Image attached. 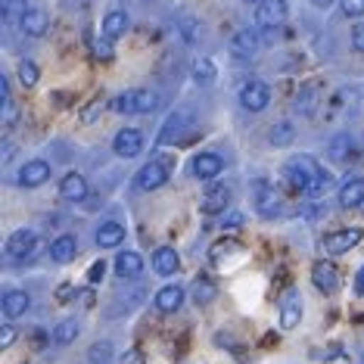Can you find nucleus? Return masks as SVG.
Returning <instances> with one entry per match:
<instances>
[{
    "instance_id": "obj_1",
    "label": "nucleus",
    "mask_w": 364,
    "mask_h": 364,
    "mask_svg": "<svg viewBox=\"0 0 364 364\" xmlns=\"http://www.w3.org/2000/svg\"><path fill=\"white\" fill-rule=\"evenodd\" d=\"M284 181L289 184V190L309 196V200H321V196L330 190V184H333L330 175L309 153H299V156H293V159L284 162Z\"/></svg>"
},
{
    "instance_id": "obj_2",
    "label": "nucleus",
    "mask_w": 364,
    "mask_h": 364,
    "mask_svg": "<svg viewBox=\"0 0 364 364\" xmlns=\"http://www.w3.org/2000/svg\"><path fill=\"white\" fill-rule=\"evenodd\" d=\"M162 106V97L150 87H137V90H128V94L115 97L112 100V109L122 112V115H150Z\"/></svg>"
},
{
    "instance_id": "obj_3",
    "label": "nucleus",
    "mask_w": 364,
    "mask_h": 364,
    "mask_svg": "<svg viewBox=\"0 0 364 364\" xmlns=\"http://www.w3.org/2000/svg\"><path fill=\"white\" fill-rule=\"evenodd\" d=\"M187 128H190V112H184V109L171 112L168 119H165V125L159 128V134H156V146L184 144V137H187Z\"/></svg>"
},
{
    "instance_id": "obj_4",
    "label": "nucleus",
    "mask_w": 364,
    "mask_h": 364,
    "mask_svg": "<svg viewBox=\"0 0 364 364\" xmlns=\"http://www.w3.org/2000/svg\"><path fill=\"white\" fill-rule=\"evenodd\" d=\"M287 16H289L287 0H262V4L255 6V26L264 31H274L287 22Z\"/></svg>"
},
{
    "instance_id": "obj_5",
    "label": "nucleus",
    "mask_w": 364,
    "mask_h": 364,
    "mask_svg": "<svg viewBox=\"0 0 364 364\" xmlns=\"http://www.w3.org/2000/svg\"><path fill=\"white\" fill-rule=\"evenodd\" d=\"M252 205H255V212L262 215V218H277V212H280V196H277V190L268 184V181H255L252 184Z\"/></svg>"
},
{
    "instance_id": "obj_6",
    "label": "nucleus",
    "mask_w": 364,
    "mask_h": 364,
    "mask_svg": "<svg viewBox=\"0 0 364 364\" xmlns=\"http://www.w3.org/2000/svg\"><path fill=\"white\" fill-rule=\"evenodd\" d=\"M259 47H262L259 31H252V28H240V31H234V38H230L228 50H230V56H234V60L250 63L252 56L259 53Z\"/></svg>"
},
{
    "instance_id": "obj_7",
    "label": "nucleus",
    "mask_w": 364,
    "mask_h": 364,
    "mask_svg": "<svg viewBox=\"0 0 364 364\" xmlns=\"http://www.w3.org/2000/svg\"><path fill=\"white\" fill-rule=\"evenodd\" d=\"M268 103H271V87L264 81H246L240 87V106L246 112H262V109H268Z\"/></svg>"
},
{
    "instance_id": "obj_8",
    "label": "nucleus",
    "mask_w": 364,
    "mask_h": 364,
    "mask_svg": "<svg viewBox=\"0 0 364 364\" xmlns=\"http://www.w3.org/2000/svg\"><path fill=\"white\" fill-rule=\"evenodd\" d=\"M112 153L119 159H137L144 153V134L137 128H122L119 134L112 137Z\"/></svg>"
},
{
    "instance_id": "obj_9",
    "label": "nucleus",
    "mask_w": 364,
    "mask_h": 364,
    "mask_svg": "<svg viewBox=\"0 0 364 364\" xmlns=\"http://www.w3.org/2000/svg\"><path fill=\"white\" fill-rule=\"evenodd\" d=\"M50 175H53V165L50 162H47V159H31V162H26L19 168V187L22 190H35L41 184H47Z\"/></svg>"
},
{
    "instance_id": "obj_10",
    "label": "nucleus",
    "mask_w": 364,
    "mask_h": 364,
    "mask_svg": "<svg viewBox=\"0 0 364 364\" xmlns=\"http://www.w3.org/2000/svg\"><path fill=\"white\" fill-rule=\"evenodd\" d=\"M165 184H168V168H165V162H146L134 178V187L140 193H150V190H159Z\"/></svg>"
},
{
    "instance_id": "obj_11",
    "label": "nucleus",
    "mask_w": 364,
    "mask_h": 364,
    "mask_svg": "<svg viewBox=\"0 0 364 364\" xmlns=\"http://www.w3.org/2000/svg\"><path fill=\"white\" fill-rule=\"evenodd\" d=\"M0 309H4V318H6V321H16V318H22V314H28L31 296L26 293V289L6 287L4 296H0Z\"/></svg>"
},
{
    "instance_id": "obj_12",
    "label": "nucleus",
    "mask_w": 364,
    "mask_h": 364,
    "mask_svg": "<svg viewBox=\"0 0 364 364\" xmlns=\"http://www.w3.org/2000/svg\"><path fill=\"white\" fill-rule=\"evenodd\" d=\"M35 250H38V234L28 228L16 230V234H10V240H6V255L16 262H26Z\"/></svg>"
},
{
    "instance_id": "obj_13",
    "label": "nucleus",
    "mask_w": 364,
    "mask_h": 364,
    "mask_svg": "<svg viewBox=\"0 0 364 364\" xmlns=\"http://www.w3.org/2000/svg\"><path fill=\"white\" fill-rule=\"evenodd\" d=\"M190 171L200 181H215L225 171V159H221L218 153H196L193 162H190Z\"/></svg>"
},
{
    "instance_id": "obj_14",
    "label": "nucleus",
    "mask_w": 364,
    "mask_h": 364,
    "mask_svg": "<svg viewBox=\"0 0 364 364\" xmlns=\"http://www.w3.org/2000/svg\"><path fill=\"white\" fill-rule=\"evenodd\" d=\"M361 240H364V230H361V228H346V230H336V234H330V237L324 240V250H327L330 255H343V252L355 250Z\"/></svg>"
},
{
    "instance_id": "obj_15",
    "label": "nucleus",
    "mask_w": 364,
    "mask_h": 364,
    "mask_svg": "<svg viewBox=\"0 0 364 364\" xmlns=\"http://www.w3.org/2000/svg\"><path fill=\"white\" fill-rule=\"evenodd\" d=\"M299 321H302V296L299 289H287L284 299H280V327L293 330L299 327Z\"/></svg>"
},
{
    "instance_id": "obj_16",
    "label": "nucleus",
    "mask_w": 364,
    "mask_h": 364,
    "mask_svg": "<svg viewBox=\"0 0 364 364\" xmlns=\"http://www.w3.org/2000/svg\"><path fill=\"white\" fill-rule=\"evenodd\" d=\"M60 196L65 203H85L90 196V187H87V178L78 175V171H69L63 181H60Z\"/></svg>"
},
{
    "instance_id": "obj_17",
    "label": "nucleus",
    "mask_w": 364,
    "mask_h": 364,
    "mask_svg": "<svg viewBox=\"0 0 364 364\" xmlns=\"http://www.w3.org/2000/svg\"><path fill=\"white\" fill-rule=\"evenodd\" d=\"M352 153H355V137L349 134V131H339V134H333L327 140V159L330 162L343 165V162L352 159Z\"/></svg>"
},
{
    "instance_id": "obj_18",
    "label": "nucleus",
    "mask_w": 364,
    "mask_h": 364,
    "mask_svg": "<svg viewBox=\"0 0 364 364\" xmlns=\"http://www.w3.org/2000/svg\"><path fill=\"white\" fill-rule=\"evenodd\" d=\"M184 296H187V289L181 287V284H165L159 293H156V311L175 314L181 305H184Z\"/></svg>"
},
{
    "instance_id": "obj_19",
    "label": "nucleus",
    "mask_w": 364,
    "mask_h": 364,
    "mask_svg": "<svg viewBox=\"0 0 364 364\" xmlns=\"http://www.w3.org/2000/svg\"><path fill=\"white\" fill-rule=\"evenodd\" d=\"M144 255L134 252V250H122L119 255H115V274H119L122 280H131V277H140L144 274Z\"/></svg>"
},
{
    "instance_id": "obj_20",
    "label": "nucleus",
    "mask_w": 364,
    "mask_h": 364,
    "mask_svg": "<svg viewBox=\"0 0 364 364\" xmlns=\"http://www.w3.org/2000/svg\"><path fill=\"white\" fill-rule=\"evenodd\" d=\"M144 289H146V287H134V289H128V296L119 293L106 314H109V318H125V314H131V311L137 309V305H144V299H146Z\"/></svg>"
},
{
    "instance_id": "obj_21",
    "label": "nucleus",
    "mask_w": 364,
    "mask_h": 364,
    "mask_svg": "<svg viewBox=\"0 0 364 364\" xmlns=\"http://www.w3.org/2000/svg\"><path fill=\"white\" fill-rule=\"evenodd\" d=\"M311 284H314V289H321V293H336V289H339V274H336V268H333L330 262L311 264Z\"/></svg>"
},
{
    "instance_id": "obj_22",
    "label": "nucleus",
    "mask_w": 364,
    "mask_h": 364,
    "mask_svg": "<svg viewBox=\"0 0 364 364\" xmlns=\"http://www.w3.org/2000/svg\"><path fill=\"white\" fill-rule=\"evenodd\" d=\"M318 103H321V85H318V81L302 85L299 94H296V112L305 115V119H311V115L318 112Z\"/></svg>"
},
{
    "instance_id": "obj_23",
    "label": "nucleus",
    "mask_w": 364,
    "mask_h": 364,
    "mask_svg": "<svg viewBox=\"0 0 364 364\" xmlns=\"http://www.w3.org/2000/svg\"><path fill=\"white\" fill-rule=\"evenodd\" d=\"M128 230L119 225V221H103L100 228H97V246L100 250H119L122 243H125Z\"/></svg>"
},
{
    "instance_id": "obj_24",
    "label": "nucleus",
    "mask_w": 364,
    "mask_h": 364,
    "mask_svg": "<svg viewBox=\"0 0 364 364\" xmlns=\"http://www.w3.org/2000/svg\"><path fill=\"white\" fill-rule=\"evenodd\" d=\"M19 28L26 31L28 38H44L47 31H50V16H47L44 10H38V6H31V10L22 16Z\"/></svg>"
},
{
    "instance_id": "obj_25",
    "label": "nucleus",
    "mask_w": 364,
    "mask_h": 364,
    "mask_svg": "<svg viewBox=\"0 0 364 364\" xmlns=\"http://www.w3.org/2000/svg\"><path fill=\"white\" fill-rule=\"evenodd\" d=\"M230 205V187H209L203 193V200H200V209L205 212V215H218V212H225Z\"/></svg>"
},
{
    "instance_id": "obj_26",
    "label": "nucleus",
    "mask_w": 364,
    "mask_h": 364,
    "mask_svg": "<svg viewBox=\"0 0 364 364\" xmlns=\"http://www.w3.org/2000/svg\"><path fill=\"white\" fill-rule=\"evenodd\" d=\"M75 255H78V240L75 234H60L50 243V259L56 264H65V262H75Z\"/></svg>"
},
{
    "instance_id": "obj_27",
    "label": "nucleus",
    "mask_w": 364,
    "mask_h": 364,
    "mask_svg": "<svg viewBox=\"0 0 364 364\" xmlns=\"http://www.w3.org/2000/svg\"><path fill=\"white\" fill-rule=\"evenodd\" d=\"M178 268H181V255L171 250V246H159V250L153 252V271L159 277H171Z\"/></svg>"
},
{
    "instance_id": "obj_28",
    "label": "nucleus",
    "mask_w": 364,
    "mask_h": 364,
    "mask_svg": "<svg viewBox=\"0 0 364 364\" xmlns=\"http://www.w3.org/2000/svg\"><path fill=\"white\" fill-rule=\"evenodd\" d=\"M339 205H343V209H358V205H364V178H349L339 187Z\"/></svg>"
},
{
    "instance_id": "obj_29",
    "label": "nucleus",
    "mask_w": 364,
    "mask_h": 364,
    "mask_svg": "<svg viewBox=\"0 0 364 364\" xmlns=\"http://www.w3.org/2000/svg\"><path fill=\"white\" fill-rule=\"evenodd\" d=\"M128 28H131V16L125 10H109V13H106V19H103V38L115 41V38L125 35Z\"/></svg>"
},
{
    "instance_id": "obj_30",
    "label": "nucleus",
    "mask_w": 364,
    "mask_h": 364,
    "mask_svg": "<svg viewBox=\"0 0 364 364\" xmlns=\"http://www.w3.org/2000/svg\"><path fill=\"white\" fill-rule=\"evenodd\" d=\"M78 333H81V321L78 318H65V321H60V324L53 327L50 339H53V346H72L78 339Z\"/></svg>"
},
{
    "instance_id": "obj_31",
    "label": "nucleus",
    "mask_w": 364,
    "mask_h": 364,
    "mask_svg": "<svg viewBox=\"0 0 364 364\" xmlns=\"http://www.w3.org/2000/svg\"><path fill=\"white\" fill-rule=\"evenodd\" d=\"M190 75H193L196 85H212L215 75H218V69H215V63L209 56H196V60L190 63Z\"/></svg>"
},
{
    "instance_id": "obj_32",
    "label": "nucleus",
    "mask_w": 364,
    "mask_h": 364,
    "mask_svg": "<svg viewBox=\"0 0 364 364\" xmlns=\"http://www.w3.org/2000/svg\"><path fill=\"white\" fill-rule=\"evenodd\" d=\"M190 296H193V302L196 305H209L215 296H218V289H215L212 280H205V277H196L193 284H190Z\"/></svg>"
},
{
    "instance_id": "obj_33",
    "label": "nucleus",
    "mask_w": 364,
    "mask_h": 364,
    "mask_svg": "<svg viewBox=\"0 0 364 364\" xmlns=\"http://www.w3.org/2000/svg\"><path fill=\"white\" fill-rule=\"evenodd\" d=\"M31 6L26 0H0V13H4V22L10 26V22H22V16H26Z\"/></svg>"
},
{
    "instance_id": "obj_34",
    "label": "nucleus",
    "mask_w": 364,
    "mask_h": 364,
    "mask_svg": "<svg viewBox=\"0 0 364 364\" xmlns=\"http://www.w3.org/2000/svg\"><path fill=\"white\" fill-rule=\"evenodd\" d=\"M268 137H271V146H289L296 140V128L289 125V122H277Z\"/></svg>"
},
{
    "instance_id": "obj_35",
    "label": "nucleus",
    "mask_w": 364,
    "mask_h": 364,
    "mask_svg": "<svg viewBox=\"0 0 364 364\" xmlns=\"http://www.w3.org/2000/svg\"><path fill=\"white\" fill-rule=\"evenodd\" d=\"M87 364H112V343L109 339H100L87 349Z\"/></svg>"
},
{
    "instance_id": "obj_36",
    "label": "nucleus",
    "mask_w": 364,
    "mask_h": 364,
    "mask_svg": "<svg viewBox=\"0 0 364 364\" xmlns=\"http://www.w3.org/2000/svg\"><path fill=\"white\" fill-rule=\"evenodd\" d=\"M16 75H19L22 87H35L38 78H41V72H38V65L31 63V60H22L19 65H16Z\"/></svg>"
},
{
    "instance_id": "obj_37",
    "label": "nucleus",
    "mask_w": 364,
    "mask_h": 364,
    "mask_svg": "<svg viewBox=\"0 0 364 364\" xmlns=\"http://www.w3.org/2000/svg\"><path fill=\"white\" fill-rule=\"evenodd\" d=\"M178 31H181V38H184V44H196L200 41V22L193 19V16H184V19L178 22Z\"/></svg>"
},
{
    "instance_id": "obj_38",
    "label": "nucleus",
    "mask_w": 364,
    "mask_h": 364,
    "mask_svg": "<svg viewBox=\"0 0 364 364\" xmlns=\"http://www.w3.org/2000/svg\"><path fill=\"white\" fill-rule=\"evenodd\" d=\"M0 122H4V128H13L16 125V103L13 100L0 103Z\"/></svg>"
},
{
    "instance_id": "obj_39",
    "label": "nucleus",
    "mask_w": 364,
    "mask_h": 364,
    "mask_svg": "<svg viewBox=\"0 0 364 364\" xmlns=\"http://www.w3.org/2000/svg\"><path fill=\"white\" fill-rule=\"evenodd\" d=\"M339 6H343V13L349 16V19H358V16H364V0H339Z\"/></svg>"
},
{
    "instance_id": "obj_40",
    "label": "nucleus",
    "mask_w": 364,
    "mask_h": 364,
    "mask_svg": "<svg viewBox=\"0 0 364 364\" xmlns=\"http://www.w3.org/2000/svg\"><path fill=\"white\" fill-rule=\"evenodd\" d=\"M94 56L97 60H103V63H109L112 60V44H109V38H103V41H94Z\"/></svg>"
},
{
    "instance_id": "obj_41",
    "label": "nucleus",
    "mask_w": 364,
    "mask_h": 364,
    "mask_svg": "<svg viewBox=\"0 0 364 364\" xmlns=\"http://www.w3.org/2000/svg\"><path fill=\"white\" fill-rule=\"evenodd\" d=\"M13 343H16V327L4 324V327H0V349H10Z\"/></svg>"
},
{
    "instance_id": "obj_42",
    "label": "nucleus",
    "mask_w": 364,
    "mask_h": 364,
    "mask_svg": "<svg viewBox=\"0 0 364 364\" xmlns=\"http://www.w3.org/2000/svg\"><path fill=\"white\" fill-rule=\"evenodd\" d=\"M122 364H146V355L140 349H128L125 355H122Z\"/></svg>"
},
{
    "instance_id": "obj_43",
    "label": "nucleus",
    "mask_w": 364,
    "mask_h": 364,
    "mask_svg": "<svg viewBox=\"0 0 364 364\" xmlns=\"http://www.w3.org/2000/svg\"><path fill=\"white\" fill-rule=\"evenodd\" d=\"M352 47L364 53V22H358V26L352 28Z\"/></svg>"
},
{
    "instance_id": "obj_44",
    "label": "nucleus",
    "mask_w": 364,
    "mask_h": 364,
    "mask_svg": "<svg viewBox=\"0 0 364 364\" xmlns=\"http://www.w3.org/2000/svg\"><path fill=\"white\" fill-rule=\"evenodd\" d=\"M100 109H103V103H100V100H94V103H90L87 109H85V115H81V122H85V125L97 122V112H100Z\"/></svg>"
},
{
    "instance_id": "obj_45",
    "label": "nucleus",
    "mask_w": 364,
    "mask_h": 364,
    "mask_svg": "<svg viewBox=\"0 0 364 364\" xmlns=\"http://www.w3.org/2000/svg\"><path fill=\"white\" fill-rule=\"evenodd\" d=\"M103 274H106V262H94V268H90V280H103Z\"/></svg>"
},
{
    "instance_id": "obj_46",
    "label": "nucleus",
    "mask_w": 364,
    "mask_h": 364,
    "mask_svg": "<svg viewBox=\"0 0 364 364\" xmlns=\"http://www.w3.org/2000/svg\"><path fill=\"white\" fill-rule=\"evenodd\" d=\"M13 153H16V146L10 144V140H4V150H0V162H4V165H6V162H10V159H13Z\"/></svg>"
},
{
    "instance_id": "obj_47",
    "label": "nucleus",
    "mask_w": 364,
    "mask_h": 364,
    "mask_svg": "<svg viewBox=\"0 0 364 364\" xmlns=\"http://www.w3.org/2000/svg\"><path fill=\"white\" fill-rule=\"evenodd\" d=\"M240 225H243V215H240V212H230V218L225 221V228H240Z\"/></svg>"
},
{
    "instance_id": "obj_48",
    "label": "nucleus",
    "mask_w": 364,
    "mask_h": 364,
    "mask_svg": "<svg viewBox=\"0 0 364 364\" xmlns=\"http://www.w3.org/2000/svg\"><path fill=\"white\" fill-rule=\"evenodd\" d=\"M355 289L364 296V264H361V271H358V277H355Z\"/></svg>"
},
{
    "instance_id": "obj_49",
    "label": "nucleus",
    "mask_w": 364,
    "mask_h": 364,
    "mask_svg": "<svg viewBox=\"0 0 364 364\" xmlns=\"http://www.w3.org/2000/svg\"><path fill=\"white\" fill-rule=\"evenodd\" d=\"M336 0H311V6H318V10H327V6H333Z\"/></svg>"
},
{
    "instance_id": "obj_50",
    "label": "nucleus",
    "mask_w": 364,
    "mask_h": 364,
    "mask_svg": "<svg viewBox=\"0 0 364 364\" xmlns=\"http://www.w3.org/2000/svg\"><path fill=\"white\" fill-rule=\"evenodd\" d=\"M243 4H255V6H259V4H262V0H243Z\"/></svg>"
}]
</instances>
